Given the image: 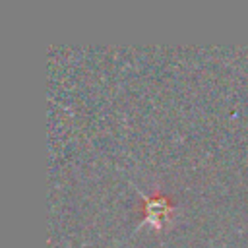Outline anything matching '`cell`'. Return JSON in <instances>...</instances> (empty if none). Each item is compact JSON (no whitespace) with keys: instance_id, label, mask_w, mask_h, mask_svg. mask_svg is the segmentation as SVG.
Here are the masks:
<instances>
[{"instance_id":"1","label":"cell","mask_w":248,"mask_h":248,"mask_svg":"<svg viewBox=\"0 0 248 248\" xmlns=\"http://www.w3.org/2000/svg\"><path fill=\"white\" fill-rule=\"evenodd\" d=\"M167 203H165V200H149L147 202V215L151 217V219H159L163 213H165V207Z\"/></svg>"}]
</instances>
